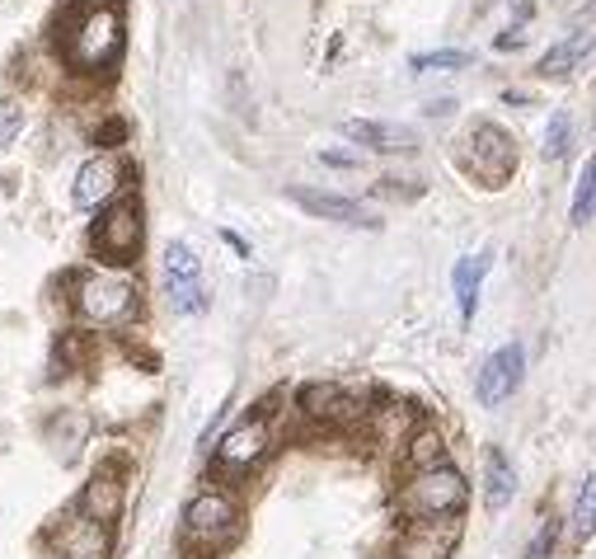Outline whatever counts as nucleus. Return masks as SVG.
I'll return each instance as SVG.
<instances>
[{
    "mask_svg": "<svg viewBox=\"0 0 596 559\" xmlns=\"http://www.w3.org/2000/svg\"><path fill=\"white\" fill-rule=\"evenodd\" d=\"M123 52V6L117 0H81L66 24V62L75 71H104Z\"/></svg>",
    "mask_w": 596,
    "mask_h": 559,
    "instance_id": "nucleus-1",
    "label": "nucleus"
},
{
    "mask_svg": "<svg viewBox=\"0 0 596 559\" xmlns=\"http://www.w3.org/2000/svg\"><path fill=\"white\" fill-rule=\"evenodd\" d=\"M470 504V485L455 466H432V470H409V479L394 494L404 522H442V517H461Z\"/></svg>",
    "mask_w": 596,
    "mask_h": 559,
    "instance_id": "nucleus-2",
    "label": "nucleus"
},
{
    "mask_svg": "<svg viewBox=\"0 0 596 559\" xmlns=\"http://www.w3.org/2000/svg\"><path fill=\"white\" fill-rule=\"evenodd\" d=\"M235 527H240V508H235L230 494L203 489V494L188 498V508H184V541L193 550L216 555L235 536Z\"/></svg>",
    "mask_w": 596,
    "mask_h": 559,
    "instance_id": "nucleus-3",
    "label": "nucleus"
},
{
    "mask_svg": "<svg viewBox=\"0 0 596 559\" xmlns=\"http://www.w3.org/2000/svg\"><path fill=\"white\" fill-rule=\"evenodd\" d=\"M465 165L474 179H484V184L499 189L503 179L516 170V142H512V132L499 128V123H489V118H480V123L470 128L465 136Z\"/></svg>",
    "mask_w": 596,
    "mask_h": 559,
    "instance_id": "nucleus-4",
    "label": "nucleus"
},
{
    "mask_svg": "<svg viewBox=\"0 0 596 559\" xmlns=\"http://www.w3.org/2000/svg\"><path fill=\"white\" fill-rule=\"evenodd\" d=\"M136 287L123 273H90L75 287V311H81L85 325H117V319L132 315Z\"/></svg>",
    "mask_w": 596,
    "mask_h": 559,
    "instance_id": "nucleus-5",
    "label": "nucleus"
},
{
    "mask_svg": "<svg viewBox=\"0 0 596 559\" xmlns=\"http://www.w3.org/2000/svg\"><path fill=\"white\" fill-rule=\"evenodd\" d=\"M268 447H273V424H268L264 414H249L245 424H235V428L222 437V447H216V470L245 475L249 466L264 461Z\"/></svg>",
    "mask_w": 596,
    "mask_h": 559,
    "instance_id": "nucleus-6",
    "label": "nucleus"
},
{
    "mask_svg": "<svg viewBox=\"0 0 596 559\" xmlns=\"http://www.w3.org/2000/svg\"><path fill=\"white\" fill-rule=\"evenodd\" d=\"M94 245L104 258H113V264H127V258L142 250V207H136V197H117V203L99 216Z\"/></svg>",
    "mask_w": 596,
    "mask_h": 559,
    "instance_id": "nucleus-7",
    "label": "nucleus"
},
{
    "mask_svg": "<svg viewBox=\"0 0 596 559\" xmlns=\"http://www.w3.org/2000/svg\"><path fill=\"white\" fill-rule=\"evenodd\" d=\"M296 409H301L306 418H315V424H325V428H348L357 424L367 409H362V399L348 395L339 382H310L296 390Z\"/></svg>",
    "mask_w": 596,
    "mask_h": 559,
    "instance_id": "nucleus-8",
    "label": "nucleus"
},
{
    "mask_svg": "<svg viewBox=\"0 0 596 559\" xmlns=\"http://www.w3.org/2000/svg\"><path fill=\"white\" fill-rule=\"evenodd\" d=\"M522 382H526V353H522V344H507V348L484 357L474 395H480L484 409H493V405H503V399H512L516 390H522Z\"/></svg>",
    "mask_w": 596,
    "mask_h": 559,
    "instance_id": "nucleus-9",
    "label": "nucleus"
},
{
    "mask_svg": "<svg viewBox=\"0 0 596 559\" xmlns=\"http://www.w3.org/2000/svg\"><path fill=\"white\" fill-rule=\"evenodd\" d=\"M461 541V517H442V522H409L404 541L394 559H451Z\"/></svg>",
    "mask_w": 596,
    "mask_h": 559,
    "instance_id": "nucleus-10",
    "label": "nucleus"
},
{
    "mask_svg": "<svg viewBox=\"0 0 596 559\" xmlns=\"http://www.w3.org/2000/svg\"><path fill=\"white\" fill-rule=\"evenodd\" d=\"M52 546L62 559H109V527L85 512H75L52 531Z\"/></svg>",
    "mask_w": 596,
    "mask_h": 559,
    "instance_id": "nucleus-11",
    "label": "nucleus"
},
{
    "mask_svg": "<svg viewBox=\"0 0 596 559\" xmlns=\"http://www.w3.org/2000/svg\"><path fill=\"white\" fill-rule=\"evenodd\" d=\"M287 197L296 207H306L310 216H325V222H343V226H381L376 216L352 203V197H339V193H320V189H287Z\"/></svg>",
    "mask_w": 596,
    "mask_h": 559,
    "instance_id": "nucleus-12",
    "label": "nucleus"
},
{
    "mask_svg": "<svg viewBox=\"0 0 596 559\" xmlns=\"http://www.w3.org/2000/svg\"><path fill=\"white\" fill-rule=\"evenodd\" d=\"M343 136L357 146H371V151H381V155H394V151H413L419 146V136H413L409 128L400 123H371V118H348L343 123Z\"/></svg>",
    "mask_w": 596,
    "mask_h": 559,
    "instance_id": "nucleus-13",
    "label": "nucleus"
},
{
    "mask_svg": "<svg viewBox=\"0 0 596 559\" xmlns=\"http://www.w3.org/2000/svg\"><path fill=\"white\" fill-rule=\"evenodd\" d=\"M75 512H85V517H94V522L113 527L117 517H123V485H117V475H109V470L90 475V485L81 489V498H75Z\"/></svg>",
    "mask_w": 596,
    "mask_h": 559,
    "instance_id": "nucleus-14",
    "label": "nucleus"
},
{
    "mask_svg": "<svg viewBox=\"0 0 596 559\" xmlns=\"http://www.w3.org/2000/svg\"><path fill=\"white\" fill-rule=\"evenodd\" d=\"M117 179H123V170H117L113 155H90L81 165V174H75V203L81 207L109 203V197L117 193Z\"/></svg>",
    "mask_w": 596,
    "mask_h": 559,
    "instance_id": "nucleus-15",
    "label": "nucleus"
},
{
    "mask_svg": "<svg viewBox=\"0 0 596 559\" xmlns=\"http://www.w3.org/2000/svg\"><path fill=\"white\" fill-rule=\"evenodd\" d=\"M592 52H596V33H587V29H573L568 38H559V43H554V48L541 57V67H535V71H541L545 80H564V75L578 71Z\"/></svg>",
    "mask_w": 596,
    "mask_h": 559,
    "instance_id": "nucleus-16",
    "label": "nucleus"
},
{
    "mask_svg": "<svg viewBox=\"0 0 596 559\" xmlns=\"http://www.w3.org/2000/svg\"><path fill=\"white\" fill-rule=\"evenodd\" d=\"M512 498H516V470L507 461V451L489 447L484 451V504H489V512H503Z\"/></svg>",
    "mask_w": 596,
    "mask_h": 559,
    "instance_id": "nucleus-17",
    "label": "nucleus"
},
{
    "mask_svg": "<svg viewBox=\"0 0 596 559\" xmlns=\"http://www.w3.org/2000/svg\"><path fill=\"white\" fill-rule=\"evenodd\" d=\"M493 268V254H470L451 268V287H455V302H461V319H474V306H480V283L484 273Z\"/></svg>",
    "mask_w": 596,
    "mask_h": 559,
    "instance_id": "nucleus-18",
    "label": "nucleus"
},
{
    "mask_svg": "<svg viewBox=\"0 0 596 559\" xmlns=\"http://www.w3.org/2000/svg\"><path fill=\"white\" fill-rule=\"evenodd\" d=\"M404 466L409 470H432V466H446V443L436 428H419L404 443Z\"/></svg>",
    "mask_w": 596,
    "mask_h": 559,
    "instance_id": "nucleus-19",
    "label": "nucleus"
},
{
    "mask_svg": "<svg viewBox=\"0 0 596 559\" xmlns=\"http://www.w3.org/2000/svg\"><path fill=\"white\" fill-rule=\"evenodd\" d=\"M592 216H596V155H587V165L578 174V189H573V203H568L573 226H587Z\"/></svg>",
    "mask_w": 596,
    "mask_h": 559,
    "instance_id": "nucleus-20",
    "label": "nucleus"
},
{
    "mask_svg": "<svg viewBox=\"0 0 596 559\" xmlns=\"http://www.w3.org/2000/svg\"><path fill=\"white\" fill-rule=\"evenodd\" d=\"M573 536L578 541H592L596 536V475H587L578 498H573Z\"/></svg>",
    "mask_w": 596,
    "mask_h": 559,
    "instance_id": "nucleus-21",
    "label": "nucleus"
},
{
    "mask_svg": "<svg viewBox=\"0 0 596 559\" xmlns=\"http://www.w3.org/2000/svg\"><path fill=\"white\" fill-rule=\"evenodd\" d=\"M197 273H203L197 254L184 245V240H174V245L165 250V277L169 283H197Z\"/></svg>",
    "mask_w": 596,
    "mask_h": 559,
    "instance_id": "nucleus-22",
    "label": "nucleus"
},
{
    "mask_svg": "<svg viewBox=\"0 0 596 559\" xmlns=\"http://www.w3.org/2000/svg\"><path fill=\"white\" fill-rule=\"evenodd\" d=\"M568 142H573V118H568V109H559V113L549 118V128H545L541 155H545V160H564V155H568Z\"/></svg>",
    "mask_w": 596,
    "mask_h": 559,
    "instance_id": "nucleus-23",
    "label": "nucleus"
},
{
    "mask_svg": "<svg viewBox=\"0 0 596 559\" xmlns=\"http://www.w3.org/2000/svg\"><path fill=\"white\" fill-rule=\"evenodd\" d=\"M413 71H461V67H470V52H461V48H442V52H419L409 62Z\"/></svg>",
    "mask_w": 596,
    "mask_h": 559,
    "instance_id": "nucleus-24",
    "label": "nucleus"
},
{
    "mask_svg": "<svg viewBox=\"0 0 596 559\" xmlns=\"http://www.w3.org/2000/svg\"><path fill=\"white\" fill-rule=\"evenodd\" d=\"M169 306H174L178 315L207 311V292H203V283H169Z\"/></svg>",
    "mask_w": 596,
    "mask_h": 559,
    "instance_id": "nucleus-25",
    "label": "nucleus"
},
{
    "mask_svg": "<svg viewBox=\"0 0 596 559\" xmlns=\"http://www.w3.org/2000/svg\"><path fill=\"white\" fill-rule=\"evenodd\" d=\"M554 546H559V522H541L526 546V559H554Z\"/></svg>",
    "mask_w": 596,
    "mask_h": 559,
    "instance_id": "nucleus-26",
    "label": "nucleus"
},
{
    "mask_svg": "<svg viewBox=\"0 0 596 559\" xmlns=\"http://www.w3.org/2000/svg\"><path fill=\"white\" fill-rule=\"evenodd\" d=\"M19 128H24V113H19V104H10V99H0V146H10Z\"/></svg>",
    "mask_w": 596,
    "mask_h": 559,
    "instance_id": "nucleus-27",
    "label": "nucleus"
},
{
    "mask_svg": "<svg viewBox=\"0 0 596 559\" xmlns=\"http://www.w3.org/2000/svg\"><path fill=\"white\" fill-rule=\"evenodd\" d=\"M320 160H325V165H343V170L357 165V155H343V151H320Z\"/></svg>",
    "mask_w": 596,
    "mask_h": 559,
    "instance_id": "nucleus-28",
    "label": "nucleus"
},
{
    "mask_svg": "<svg viewBox=\"0 0 596 559\" xmlns=\"http://www.w3.org/2000/svg\"><path fill=\"white\" fill-rule=\"evenodd\" d=\"M583 14H587V19H596V0H587V10H583Z\"/></svg>",
    "mask_w": 596,
    "mask_h": 559,
    "instance_id": "nucleus-29",
    "label": "nucleus"
}]
</instances>
